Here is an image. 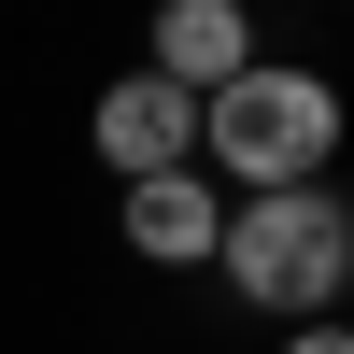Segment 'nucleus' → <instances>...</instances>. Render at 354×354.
Wrapping results in <instances>:
<instances>
[{
  "label": "nucleus",
  "mask_w": 354,
  "mask_h": 354,
  "mask_svg": "<svg viewBox=\"0 0 354 354\" xmlns=\"http://www.w3.org/2000/svg\"><path fill=\"white\" fill-rule=\"evenodd\" d=\"M354 156V85L326 57H255L198 100V185L213 198H283V185H340Z\"/></svg>",
  "instance_id": "obj_1"
},
{
  "label": "nucleus",
  "mask_w": 354,
  "mask_h": 354,
  "mask_svg": "<svg viewBox=\"0 0 354 354\" xmlns=\"http://www.w3.org/2000/svg\"><path fill=\"white\" fill-rule=\"evenodd\" d=\"M213 283L241 326H340L354 312V185H283V198H227Z\"/></svg>",
  "instance_id": "obj_2"
},
{
  "label": "nucleus",
  "mask_w": 354,
  "mask_h": 354,
  "mask_svg": "<svg viewBox=\"0 0 354 354\" xmlns=\"http://www.w3.org/2000/svg\"><path fill=\"white\" fill-rule=\"evenodd\" d=\"M85 156H100L113 185L198 170V100H185V85H156V71L128 57V71H100V85H85Z\"/></svg>",
  "instance_id": "obj_3"
},
{
  "label": "nucleus",
  "mask_w": 354,
  "mask_h": 354,
  "mask_svg": "<svg viewBox=\"0 0 354 354\" xmlns=\"http://www.w3.org/2000/svg\"><path fill=\"white\" fill-rule=\"evenodd\" d=\"M270 57V28H255V0H156L142 15V71L185 85V100H213L227 71H255Z\"/></svg>",
  "instance_id": "obj_4"
},
{
  "label": "nucleus",
  "mask_w": 354,
  "mask_h": 354,
  "mask_svg": "<svg viewBox=\"0 0 354 354\" xmlns=\"http://www.w3.org/2000/svg\"><path fill=\"white\" fill-rule=\"evenodd\" d=\"M213 241H227V198L198 185V170H156V185H113V255L128 270H213Z\"/></svg>",
  "instance_id": "obj_5"
},
{
  "label": "nucleus",
  "mask_w": 354,
  "mask_h": 354,
  "mask_svg": "<svg viewBox=\"0 0 354 354\" xmlns=\"http://www.w3.org/2000/svg\"><path fill=\"white\" fill-rule=\"evenodd\" d=\"M270 354H354V326H283Z\"/></svg>",
  "instance_id": "obj_6"
},
{
  "label": "nucleus",
  "mask_w": 354,
  "mask_h": 354,
  "mask_svg": "<svg viewBox=\"0 0 354 354\" xmlns=\"http://www.w3.org/2000/svg\"><path fill=\"white\" fill-rule=\"evenodd\" d=\"M340 15H354V0H340Z\"/></svg>",
  "instance_id": "obj_7"
}]
</instances>
